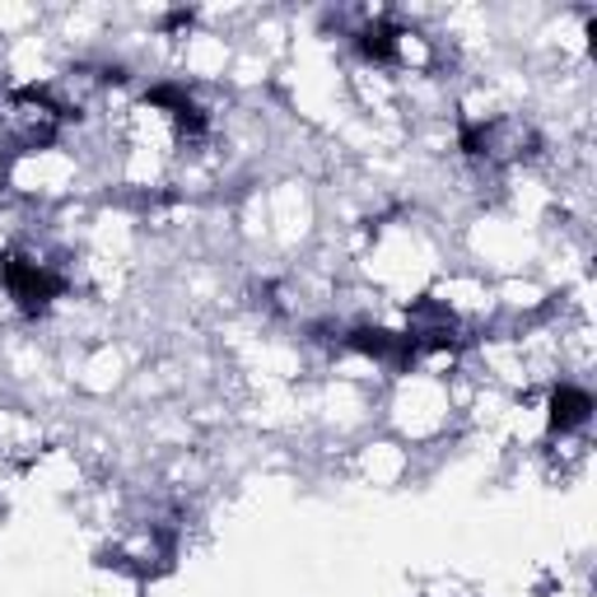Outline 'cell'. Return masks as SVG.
Instances as JSON below:
<instances>
[{"label":"cell","mask_w":597,"mask_h":597,"mask_svg":"<svg viewBox=\"0 0 597 597\" xmlns=\"http://www.w3.org/2000/svg\"><path fill=\"white\" fill-rule=\"evenodd\" d=\"M551 407H555V416H551L555 425H561V430H574V425H584V420H588L593 397H588L584 388H561V393H555Z\"/></svg>","instance_id":"cell-2"},{"label":"cell","mask_w":597,"mask_h":597,"mask_svg":"<svg viewBox=\"0 0 597 597\" xmlns=\"http://www.w3.org/2000/svg\"><path fill=\"white\" fill-rule=\"evenodd\" d=\"M0 276H5V290L19 308H29V313H37V308H47V299L56 295V276L47 272V266L37 262H24V257H5V266H0Z\"/></svg>","instance_id":"cell-1"}]
</instances>
